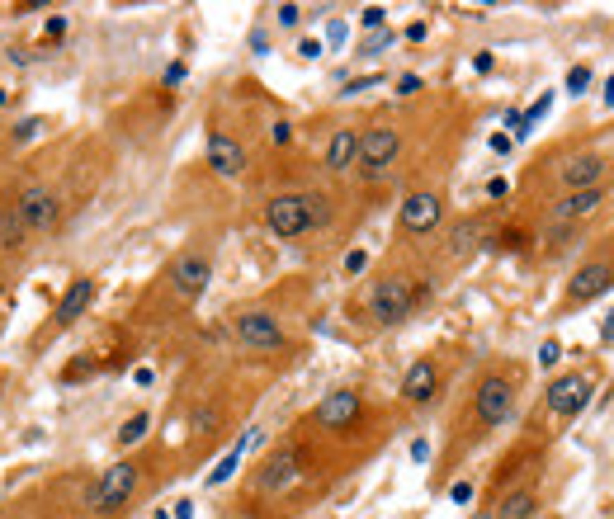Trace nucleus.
Here are the masks:
<instances>
[{"label": "nucleus", "instance_id": "nucleus-1", "mask_svg": "<svg viewBox=\"0 0 614 519\" xmlns=\"http://www.w3.org/2000/svg\"><path fill=\"white\" fill-rule=\"evenodd\" d=\"M520 392H524V363H510V359L491 363L468 392V411H463V434H468V444L487 439L491 430H501V425L515 415Z\"/></svg>", "mask_w": 614, "mask_h": 519}, {"label": "nucleus", "instance_id": "nucleus-2", "mask_svg": "<svg viewBox=\"0 0 614 519\" xmlns=\"http://www.w3.org/2000/svg\"><path fill=\"white\" fill-rule=\"evenodd\" d=\"M600 382H605V363L600 359H586V363H577V368L553 373L544 396H539V430H544V434H563L567 425L596 401Z\"/></svg>", "mask_w": 614, "mask_h": 519}, {"label": "nucleus", "instance_id": "nucleus-3", "mask_svg": "<svg viewBox=\"0 0 614 519\" xmlns=\"http://www.w3.org/2000/svg\"><path fill=\"white\" fill-rule=\"evenodd\" d=\"M610 288H614V232L600 236L596 246L582 255V265L567 274V288H563V298H558V316H572V312H582V307H591Z\"/></svg>", "mask_w": 614, "mask_h": 519}, {"label": "nucleus", "instance_id": "nucleus-4", "mask_svg": "<svg viewBox=\"0 0 614 519\" xmlns=\"http://www.w3.org/2000/svg\"><path fill=\"white\" fill-rule=\"evenodd\" d=\"M326 218H331V208L321 194H274L265 204V227L279 241H298L312 227H326Z\"/></svg>", "mask_w": 614, "mask_h": 519}, {"label": "nucleus", "instance_id": "nucleus-5", "mask_svg": "<svg viewBox=\"0 0 614 519\" xmlns=\"http://www.w3.org/2000/svg\"><path fill=\"white\" fill-rule=\"evenodd\" d=\"M416 302H421L416 279H407V274H378V279L369 283L364 312H369L374 326H402V321L416 312Z\"/></svg>", "mask_w": 614, "mask_h": 519}, {"label": "nucleus", "instance_id": "nucleus-6", "mask_svg": "<svg viewBox=\"0 0 614 519\" xmlns=\"http://www.w3.org/2000/svg\"><path fill=\"white\" fill-rule=\"evenodd\" d=\"M402 156V132L393 123H374L360 132V161H355V170H360L364 185H378V180H388Z\"/></svg>", "mask_w": 614, "mask_h": 519}, {"label": "nucleus", "instance_id": "nucleus-7", "mask_svg": "<svg viewBox=\"0 0 614 519\" xmlns=\"http://www.w3.org/2000/svg\"><path fill=\"white\" fill-rule=\"evenodd\" d=\"M137 487H142V463L137 458H123V463L104 468V477H99V487H94V496H90L94 515H118V510L137 496Z\"/></svg>", "mask_w": 614, "mask_h": 519}, {"label": "nucleus", "instance_id": "nucleus-8", "mask_svg": "<svg viewBox=\"0 0 614 519\" xmlns=\"http://www.w3.org/2000/svg\"><path fill=\"white\" fill-rule=\"evenodd\" d=\"M232 335L246 349H255V354H269V349L288 345V330H283L279 316L265 312V307H246V312H236L232 316Z\"/></svg>", "mask_w": 614, "mask_h": 519}, {"label": "nucleus", "instance_id": "nucleus-9", "mask_svg": "<svg viewBox=\"0 0 614 519\" xmlns=\"http://www.w3.org/2000/svg\"><path fill=\"white\" fill-rule=\"evenodd\" d=\"M208 279H213V255H208V251L175 255L171 269H166V283H171L175 302H199L208 293Z\"/></svg>", "mask_w": 614, "mask_h": 519}, {"label": "nucleus", "instance_id": "nucleus-10", "mask_svg": "<svg viewBox=\"0 0 614 519\" xmlns=\"http://www.w3.org/2000/svg\"><path fill=\"white\" fill-rule=\"evenodd\" d=\"M444 222V194L435 189H411L397 208V232L402 236H430Z\"/></svg>", "mask_w": 614, "mask_h": 519}, {"label": "nucleus", "instance_id": "nucleus-11", "mask_svg": "<svg viewBox=\"0 0 614 519\" xmlns=\"http://www.w3.org/2000/svg\"><path fill=\"white\" fill-rule=\"evenodd\" d=\"M302 477V449L293 439H283L274 454L260 463V472H255V487H260V496H279V491H288L293 482Z\"/></svg>", "mask_w": 614, "mask_h": 519}, {"label": "nucleus", "instance_id": "nucleus-12", "mask_svg": "<svg viewBox=\"0 0 614 519\" xmlns=\"http://www.w3.org/2000/svg\"><path fill=\"white\" fill-rule=\"evenodd\" d=\"M364 415V396L360 387H336L317 401L312 411V425L317 430H331V434H340V430H355V420Z\"/></svg>", "mask_w": 614, "mask_h": 519}, {"label": "nucleus", "instance_id": "nucleus-13", "mask_svg": "<svg viewBox=\"0 0 614 519\" xmlns=\"http://www.w3.org/2000/svg\"><path fill=\"white\" fill-rule=\"evenodd\" d=\"M440 387H444V373H440V359H435V354H421V359L402 373V401L416 406V411L430 406V401L440 396Z\"/></svg>", "mask_w": 614, "mask_h": 519}, {"label": "nucleus", "instance_id": "nucleus-14", "mask_svg": "<svg viewBox=\"0 0 614 519\" xmlns=\"http://www.w3.org/2000/svg\"><path fill=\"white\" fill-rule=\"evenodd\" d=\"M605 199H610V189H577V194H558V199L548 204V222H553V227H577L582 218L600 213V208H605Z\"/></svg>", "mask_w": 614, "mask_h": 519}, {"label": "nucleus", "instance_id": "nucleus-15", "mask_svg": "<svg viewBox=\"0 0 614 519\" xmlns=\"http://www.w3.org/2000/svg\"><path fill=\"white\" fill-rule=\"evenodd\" d=\"M539 515V482H510V487L496 491L491 501V519H534Z\"/></svg>", "mask_w": 614, "mask_h": 519}, {"label": "nucleus", "instance_id": "nucleus-16", "mask_svg": "<svg viewBox=\"0 0 614 519\" xmlns=\"http://www.w3.org/2000/svg\"><path fill=\"white\" fill-rule=\"evenodd\" d=\"M19 218H24V227L29 232H52L57 227V194L52 189H43V185H33V189H24V199H19Z\"/></svg>", "mask_w": 614, "mask_h": 519}, {"label": "nucleus", "instance_id": "nucleus-17", "mask_svg": "<svg viewBox=\"0 0 614 519\" xmlns=\"http://www.w3.org/2000/svg\"><path fill=\"white\" fill-rule=\"evenodd\" d=\"M208 165H213V175H222V180H241V175H246V146L213 127V132H208Z\"/></svg>", "mask_w": 614, "mask_h": 519}, {"label": "nucleus", "instance_id": "nucleus-18", "mask_svg": "<svg viewBox=\"0 0 614 519\" xmlns=\"http://www.w3.org/2000/svg\"><path fill=\"white\" fill-rule=\"evenodd\" d=\"M355 161H360V132L355 127H336L326 142V170L345 175V170H355Z\"/></svg>", "mask_w": 614, "mask_h": 519}, {"label": "nucleus", "instance_id": "nucleus-19", "mask_svg": "<svg viewBox=\"0 0 614 519\" xmlns=\"http://www.w3.org/2000/svg\"><path fill=\"white\" fill-rule=\"evenodd\" d=\"M90 302H94V279H90V274L71 279V283H66V293L57 298V326H71L76 316H85Z\"/></svg>", "mask_w": 614, "mask_h": 519}, {"label": "nucleus", "instance_id": "nucleus-20", "mask_svg": "<svg viewBox=\"0 0 614 519\" xmlns=\"http://www.w3.org/2000/svg\"><path fill=\"white\" fill-rule=\"evenodd\" d=\"M24 236H29V227L19 218V208H5V213H0V246H5V251H19Z\"/></svg>", "mask_w": 614, "mask_h": 519}, {"label": "nucleus", "instance_id": "nucleus-21", "mask_svg": "<svg viewBox=\"0 0 614 519\" xmlns=\"http://www.w3.org/2000/svg\"><path fill=\"white\" fill-rule=\"evenodd\" d=\"M147 430H152V415H147V411H137V415H128V420H123V430H118V444L128 449V444H137Z\"/></svg>", "mask_w": 614, "mask_h": 519}, {"label": "nucleus", "instance_id": "nucleus-22", "mask_svg": "<svg viewBox=\"0 0 614 519\" xmlns=\"http://www.w3.org/2000/svg\"><path fill=\"white\" fill-rule=\"evenodd\" d=\"M241 454H246V439H241V444H232V449H227V458H222L218 468L208 472V482H213V487H218V482H227V477H232V472H236V463H241Z\"/></svg>", "mask_w": 614, "mask_h": 519}, {"label": "nucleus", "instance_id": "nucleus-23", "mask_svg": "<svg viewBox=\"0 0 614 519\" xmlns=\"http://www.w3.org/2000/svg\"><path fill=\"white\" fill-rule=\"evenodd\" d=\"M449 241H454L449 251H454L458 260H463V255L472 251V241H477V227H472V222H463V227H454V236H449Z\"/></svg>", "mask_w": 614, "mask_h": 519}, {"label": "nucleus", "instance_id": "nucleus-24", "mask_svg": "<svg viewBox=\"0 0 614 519\" xmlns=\"http://www.w3.org/2000/svg\"><path fill=\"white\" fill-rule=\"evenodd\" d=\"M558 354H563V345H558V340H544V349H539V363H544V368H553V363H558Z\"/></svg>", "mask_w": 614, "mask_h": 519}, {"label": "nucleus", "instance_id": "nucleus-25", "mask_svg": "<svg viewBox=\"0 0 614 519\" xmlns=\"http://www.w3.org/2000/svg\"><path fill=\"white\" fill-rule=\"evenodd\" d=\"M364 265H369V255H364V251H350V255H345V274H350V279H355Z\"/></svg>", "mask_w": 614, "mask_h": 519}, {"label": "nucleus", "instance_id": "nucleus-26", "mask_svg": "<svg viewBox=\"0 0 614 519\" xmlns=\"http://www.w3.org/2000/svg\"><path fill=\"white\" fill-rule=\"evenodd\" d=\"M298 19H302V10H298V5H279V24H283V29H293Z\"/></svg>", "mask_w": 614, "mask_h": 519}, {"label": "nucleus", "instance_id": "nucleus-27", "mask_svg": "<svg viewBox=\"0 0 614 519\" xmlns=\"http://www.w3.org/2000/svg\"><path fill=\"white\" fill-rule=\"evenodd\" d=\"M383 19H388V10H378V5H374V10H364V29H378Z\"/></svg>", "mask_w": 614, "mask_h": 519}, {"label": "nucleus", "instance_id": "nucleus-28", "mask_svg": "<svg viewBox=\"0 0 614 519\" xmlns=\"http://www.w3.org/2000/svg\"><path fill=\"white\" fill-rule=\"evenodd\" d=\"M416 90H421V80H416V76H402V80H397V94H416Z\"/></svg>", "mask_w": 614, "mask_h": 519}, {"label": "nucleus", "instance_id": "nucleus-29", "mask_svg": "<svg viewBox=\"0 0 614 519\" xmlns=\"http://www.w3.org/2000/svg\"><path fill=\"white\" fill-rule=\"evenodd\" d=\"M269 137H274V142H279V146H283V142L293 137V127H288V123H274V127H269Z\"/></svg>", "mask_w": 614, "mask_h": 519}, {"label": "nucleus", "instance_id": "nucleus-30", "mask_svg": "<svg viewBox=\"0 0 614 519\" xmlns=\"http://www.w3.org/2000/svg\"><path fill=\"white\" fill-rule=\"evenodd\" d=\"M600 340H605V345H614V312L600 321Z\"/></svg>", "mask_w": 614, "mask_h": 519}, {"label": "nucleus", "instance_id": "nucleus-31", "mask_svg": "<svg viewBox=\"0 0 614 519\" xmlns=\"http://www.w3.org/2000/svg\"><path fill=\"white\" fill-rule=\"evenodd\" d=\"M449 496H454V501H468L472 487H468V482H454V487H449Z\"/></svg>", "mask_w": 614, "mask_h": 519}, {"label": "nucleus", "instance_id": "nucleus-32", "mask_svg": "<svg viewBox=\"0 0 614 519\" xmlns=\"http://www.w3.org/2000/svg\"><path fill=\"white\" fill-rule=\"evenodd\" d=\"M5 99H10V94H5V85H0V104H5Z\"/></svg>", "mask_w": 614, "mask_h": 519}, {"label": "nucleus", "instance_id": "nucleus-33", "mask_svg": "<svg viewBox=\"0 0 614 519\" xmlns=\"http://www.w3.org/2000/svg\"><path fill=\"white\" fill-rule=\"evenodd\" d=\"M477 519H491V510H482V515H477Z\"/></svg>", "mask_w": 614, "mask_h": 519}]
</instances>
